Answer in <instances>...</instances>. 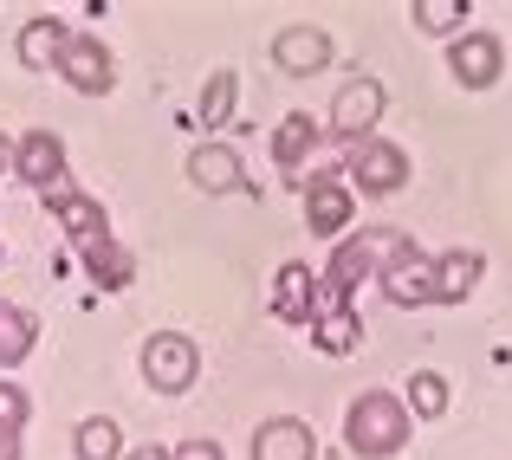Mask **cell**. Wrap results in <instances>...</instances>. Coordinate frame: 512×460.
I'll list each match as a JSON object with an SVG mask.
<instances>
[{"label": "cell", "instance_id": "obj_20", "mask_svg": "<svg viewBox=\"0 0 512 460\" xmlns=\"http://www.w3.org/2000/svg\"><path fill=\"white\" fill-rule=\"evenodd\" d=\"M72 448H78V460H124V428H117L111 415H85Z\"/></svg>", "mask_w": 512, "mask_h": 460}, {"label": "cell", "instance_id": "obj_7", "mask_svg": "<svg viewBox=\"0 0 512 460\" xmlns=\"http://www.w3.org/2000/svg\"><path fill=\"white\" fill-rule=\"evenodd\" d=\"M59 78L78 91V98H104V91H117L111 46H104V39H91V33H72V46H65V59H59Z\"/></svg>", "mask_w": 512, "mask_h": 460}, {"label": "cell", "instance_id": "obj_5", "mask_svg": "<svg viewBox=\"0 0 512 460\" xmlns=\"http://www.w3.org/2000/svg\"><path fill=\"white\" fill-rule=\"evenodd\" d=\"M383 104H389V91H383V78H350V85L331 98V130H338L344 143H363V137H376V124H383Z\"/></svg>", "mask_w": 512, "mask_h": 460}, {"label": "cell", "instance_id": "obj_3", "mask_svg": "<svg viewBox=\"0 0 512 460\" xmlns=\"http://www.w3.org/2000/svg\"><path fill=\"white\" fill-rule=\"evenodd\" d=\"M201 376V350L195 337L182 331H156L150 344H143V383L156 389V396H182V389H195Z\"/></svg>", "mask_w": 512, "mask_h": 460}, {"label": "cell", "instance_id": "obj_4", "mask_svg": "<svg viewBox=\"0 0 512 460\" xmlns=\"http://www.w3.org/2000/svg\"><path fill=\"white\" fill-rule=\"evenodd\" d=\"M376 286H383V299H389V305H402V311L435 305V253H422L415 240H402V247L383 260Z\"/></svg>", "mask_w": 512, "mask_h": 460}, {"label": "cell", "instance_id": "obj_14", "mask_svg": "<svg viewBox=\"0 0 512 460\" xmlns=\"http://www.w3.org/2000/svg\"><path fill=\"white\" fill-rule=\"evenodd\" d=\"M273 318H286V324H318V273H312L305 260H286V266H279Z\"/></svg>", "mask_w": 512, "mask_h": 460}, {"label": "cell", "instance_id": "obj_11", "mask_svg": "<svg viewBox=\"0 0 512 460\" xmlns=\"http://www.w3.org/2000/svg\"><path fill=\"white\" fill-rule=\"evenodd\" d=\"M188 182L201 188V195H240L247 188V169H240V156L227 150V143H195L188 150Z\"/></svg>", "mask_w": 512, "mask_h": 460}, {"label": "cell", "instance_id": "obj_23", "mask_svg": "<svg viewBox=\"0 0 512 460\" xmlns=\"http://www.w3.org/2000/svg\"><path fill=\"white\" fill-rule=\"evenodd\" d=\"M467 13H474L467 0H415L409 20H415V33H454V39H461L467 33Z\"/></svg>", "mask_w": 512, "mask_h": 460}, {"label": "cell", "instance_id": "obj_13", "mask_svg": "<svg viewBox=\"0 0 512 460\" xmlns=\"http://www.w3.org/2000/svg\"><path fill=\"white\" fill-rule=\"evenodd\" d=\"M253 460H318V435L299 415H273L253 428Z\"/></svg>", "mask_w": 512, "mask_h": 460}, {"label": "cell", "instance_id": "obj_28", "mask_svg": "<svg viewBox=\"0 0 512 460\" xmlns=\"http://www.w3.org/2000/svg\"><path fill=\"white\" fill-rule=\"evenodd\" d=\"M124 460H169V448H130Z\"/></svg>", "mask_w": 512, "mask_h": 460}, {"label": "cell", "instance_id": "obj_27", "mask_svg": "<svg viewBox=\"0 0 512 460\" xmlns=\"http://www.w3.org/2000/svg\"><path fill=\"white\" fill-rule=\"evenodd\" d=\"M0 460H20V435H7V428H0Z\"/></svg>", "mask_w": 512, "mask_h": 460}, {"label": "cell", "instance_id": "obj_25", "mask_svg": "<svg viewBox=\"0 0 512 460\" xmlns=\"http://www.w3.org/2000/svg\"><path fill=\"white\" fill-rule=\"evenodd\" d=\"M26 415H33L26 389L13 383V376H0V428H7V435H20V428H26Z\"/></svg>", "mask_w": 512, "mask_h": 460}, {"label": "cell", "instance_id": "obj_6", "mask_svg": "<svg viewBox=\"0 0 512 460\" xmlns=\"http://www.w3.org/2000/svg\"><path fill=\"white\" fill-rule=\"evenodd\" d=\"M46 208H52V221L65 227V240H72V247H91V240L111 234V221H104V201H91L85 188L72 182V175H59V182L46 188Z\"/></svg>", "mask_w": 512, "mask_h": 460}, {"label": "cell", "instance_id": "obj_24", "mask_svg": "<svg viewBox=\"0 0 512 460\" xmlns=\"http://www.w3.org/2000/svg\"><path fill=\"white\" fill-rule=\"evenodd\" d=\"M227 117H234V72H214L208 85H201V124L221 130Z\"/></svg>", "mask_w": 512, "mask_h": 460}, {"label": "cell", "instance_id": "obj_21", "mask_svg": "<svg viewBox=\"0 0 512 460\" xmlns=\"http://www.w3.org/2000/svg\"><path fill=\"white\" fill-rule=\"evenodd\" d=\"M402 409H409V422H441V415H448V376L415 370V376H409V396H402Z\"/></svg>", "mask_w": 512, "mask_h": 460}, {"label": "cell", "instance_id": "obj_29", "mask_svg": "<svg viewBox=\"0 0 512 460\" xmlns=\"http://www.w3.org/2000/svg\"><path fill=\"white\" fill-rule=\"evenodd\" d=\"M0 169H13V137H0Z\"/></svg>", "mask_w": 512, "mask_h": 460}, {"label": "cell", "instance_id": "obj_18", "mask_svg": "<svg viewBox=\"0 0 512 460\" xmlns=\"http://www.w3.org/2000/svg\"><path fill=\"white\" fill-rule=\"evenodd\" d=\"M318 137H325V130H318V124H312V117H305V111H292L286 124L273 130V162H279V169H286V175H292V182H299V188H305V162H312Z\"/></svg>", "mask_w": 512, "mask_h": 460}, {"label": "cell", "instance_id": "obj_26", "mask_svg": "<svg viewBox=\"0 0 512 460\" xmlns=\"http://www.w3.org/2000/svg\"><path fill=\"white\" fill-rule=\"evenodd\" d=\"M169 460H227V454H221V441H208V435H188L182 448H169Z\"/></svg>", "mask_w": 512, "mask_h": 460}, {"label": "cell", "instance_id": "obj_15", "mask_svg": "<svg viewBox=\"0 0 512 460\" xmlns=\"http://www.w3.org/2000/svg\"><path fill=\"white\" fill-rule=\"evenodd\" d=\"M65 46H72V26H65L59 13H33V20L20 26V65L26 72H52V65L65 59Z\"/></svg>", "mask_w": 512, "mask_h": 460}, {"label": "cell", "instance_id": "obj_12", "mask_svg": "<svg viewBox=\"0 0 512 460\" xmlns=\"http://www.w3.org/2000/svg\"><path fill=\"white\" fill-rule=\"evenodd\" d=\"M13 175H20L26 188H39V195H46V188L65 175V143L52 137V130H26V137L13 143Z\"/></svg>", "mask_w": 512, "mask_h": 460}, {"label": "cell", "instance_id": "obj_1", "mask_svg": "<svg viewBox=\"0 0 512 460\" xmlns=\"http://www.w3.org/2000/svg\"><path fill=\"white\" fill-rule=\"evenodd\" d=\"M409 435H415V422L402 409V396H389V389H363L344 415V448L357 460H396L409 448Z\"/></svg>", "mask_w": 512, "mask_h": 460}, {"label": "cell", "instance_id": "obj_10", "mask_svg": "<svg viewBox=\"0 0 512 460\" xmlns=\"http://www.w3.org/2000/svg\"><path fill=\"white\" fill-rule=\"evenodd\" d=\"M273 65L286 78H312V72H325L331 65V33L325 26H279V39H273Z\"/></svg>", "mask_w": 512, "mask_h": 460}, {"label": "cell", "instance_id": "obj_17", "mask_svg": "<svg viewBox=\"0 0 512 460\" xmlns=\"http://www.w3.org/2000/svg\"><path fill=\"white\" fill-rule=\"evenodd\" d=\"M78 253H85V273H91V286H98V292H124L130 279H137V253H130L117 234L91 240V247H78Z\"/></svg>", "mask_w": 512, "mask_h": 460}, {"label": "cell", "instance_id": "obj_22", "mask_svg": "<svg viewBox=\"0 0 512 460\" xmlns=\"http://www.w3.org/2000/svg\"><path fill=\"white\" fill-rule=\"evenodd\" d=\"M312 344L325 350V357H350V350L363 344V324H357V311H325V318L312 324Z\"/></svg>", "mask_w": 512, "mask_h": 460}, {"label": "cell", "instance_id": "obj_8", "mask_svg": "<svg viewBox=\"0 0 512 460\" xmlns=\"http://www.w3.org/2000/svg\"><path fill=\"white\" fill-rule=\"evenodd\" d=\"M448 72H454V85H461V91H493V85H500V72H506V46L493 33H461L448 46Z\"/></svg>", "mask_w": 512, "mask_h": 460}, {"label": "cell", "instance_id": "obj_2", "mask_svg": "<svg viewBox=\"0 0 512 460\" xmlns=\"http://www.w3.org/2000/svg\"><path fill=\"white\" fill-rule=\"evenodd\" d=\"M344 169H350V195H363V201H383V195H402V188H409V156H402L389 137L350 143Z\"/></svg>", "mask_w": 512, "mask_h": 460}, {"label": "cell", "instance_id": "obj_16", "mask_svg": "<svg viewBox=\"0 0 512 460\" xmlns=\"http://www.w3.org/2000/svg\"><path fill=\"white\" fill-rule=\"evenodd\" d=\"M480 273H487V260H480L474 247L435 253V305H467L474 286H480Z\"/></svg>", "mask_w": 512, "mask_h": 460}, {"label": "cell", "instance_id": "obj_19", "mask_svg": "<svg viewBox=\"0 0 512 460\" xmlns=\"http://www.w3.org/2000/svg\"><path fill=\"white\" fill-rule=\"evenodd\" d=\"M39 344V318L26 305H0V370H20Z\"/></svg>", "mask_w": 512, "mask_h": 460}, {"label": "cell", "instance_id": "obj_9", "mask_svg": "<svg viewBox=\"0 0 512 460\" xmlns=\"http://www.w3.org/2000/svg\"><path fill=\"white\" fill-rule=\"evenodd\" d=\"M350 221H357L350 182H338V175H312V182H305V227H312L318 240H344Z\"/></svg>", "mask_w": 512, "mask_h": 460}]
</instances>
